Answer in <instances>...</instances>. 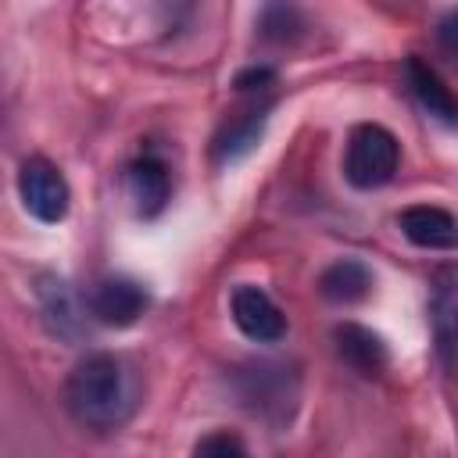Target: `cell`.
I'll use <instances>...</instances> for the list:
<instances>
[{
    "instance_id": "cell-14",
    "label": "cell",
    "mask_w": 458,
    "mask_h": 458,
    "mask_svg": "<svg viewBox=\"0 0 458 458\" xmlns=\"http://www.w3.org/2000/svg\"><path fill=\"white\" fill-rule=\"evenodd\" d=\"M193 458H247V444L229 429H215L193 444Z\"/></svg>"
},
{
    "instance_id": "cell-10",
    "label": "cell",
    "mask_w": 458,
    "mask_h": 458,
    "mask_svg": "<svg viewBox=\"0 0 458 458\" xmlns=\"http://www.w3.org/2000/svg\"><path fill=\"white\" fill-rule=\"evenodd\" d=\"M333 344H336V354L361 376H376L386 369L390 354H386V344L379 333L358 326V322H344L333 329Z\"/></svg>"
},
{
    "instance_id": "cell-3",
    "label": "cell",
    "mask_w": 458,
    "mask_h": 458,
    "mask_svg": "<svg viewBox=\"0 0 458 458\" xmlns=\"http://www.w3.org/2000/svg\"><path fill=\"white\" fill-rule=\"evenodd\" d=\"M18 197H21L25 211L36 222H47V225H57L68 215V204H72L68 179L47 157H25L21 161V168H18Z\"/></svg>"
},
{
    "instance_id": "cell-1",
    "label": "cell",
    "mask_w": 458,
    "mask_h": 458,
    "mask_svg": "<svg viewBox=\"0 0 458 458\" xmlns=\"http://www.w3.org/2000/svg\"><path fill=\"white\" fill-rule=\"evenodd\" d=\"M64 404L79 426L114 429L132 408V379L114 354L82 358L64 379Z\"/></svg>"
},
{
    "instance_id": "cell-11",
    "label": "cell",
    "mask_w": 458,
    "mask_h": 458,
    "mask_svg": "<svg viewBox=\"0 0 458 458\" xmlns=\"http://www.w3.org/2000/svg\"><path fill=\"white\" fill-rule=\"evenodd\" d=\"M372 290V268L358 258H340L318 276V293L333 304H354L369 297Z\"/></svg>"
},
{
    "instance_id": "cell-8",
    "label": "cell",
    "mask_w": 458,
    "mask_h": 458,
    "mask_svg": "<svg viewBox=\"0 0 458 458\" xmlns=\"http://www.w3.org/2000/svg\"><path fill=\"white\" fill-rule=\"evenodd\" d=\"M404 79H408L411 97L419 100V107H422L429 118H437V122H444V125H454V122H458V97H454L451 86L437 75L433 64H426L422 57H408V61H404Z\"/></svg>"
},
{
    "instance_id": "cell-2",
    "label": "cell",
    "mask_w": 458,
    "mask_h": 458,
    "mask_svg": "<svg viewBox=\"0 0 458 458\" xmlns=\"http://www.w3.org/2000/svg\"><path fill=\"white\" fill-rule=\"evenodd\" d=\"M401 143L386 125H354L344 147V179L354 190H379L397 175Z\"/></svg>"
},
{
    "instance_id": "cell-7",
    "label": "cell",
    "mask_w": 458,
    "mask_h": 458,
    "mask_svg": "<svg viewBox=\"0 0 458 458\" xmlns=\"http://www.w3.org/2000/svg\"><path fill=\"white\" fill-rule=\"evenodd\" d=\"M397 225L422 250H458V218L440 204H411L401 211Z\"/></svg>"
},
{
    "instance_id": "cell-6",
    "label": "cell",
    "mask_w": 458,
    "mask_h": 458,
    "mask_svg": "<svg viewBox=\"0 0 458 458\" xmlns=\"http://www.w3.org/2000/svg\"><path fill=\"white\" fill-rule=\"evenodd\" d=\"M147 308V290L132 279L111 276L89 290V315L104 326H132Z\"/></svg>"
},
{
    "instance_id": "cell-4",
    "label": "cell",
    "mask_w": 458,
    "mask_h": 458,
    "mask_svg": "<svg viewBox=\"0 0 458 458\" xmlns=\"http://www.w3.org/2000/svg\"><path fill=\"white\" fill-rule=\"evenodd\" d=\"M429 329L444 369H458V261L433 268L429 276Z\"/></svg>"
},
{
    "instance_id": "cell-13",
    "label": "cell",
    "mask_w": 458,
    "mask_h": 458,
    "mask_svg": "<svg viewBox=\"0 0 458 458\" xmlns=\"http://www.w3.org/2000/svg\"><path fill=\"white\" fill-rule=\"evenodd\" d=\"M261 125H265V107H250V111H243L240 118H233V122L218 132V140H215V154H218V157H236L240 150L254 147L258 136H261Z\"/></svg>"
},
{
    "instance_id": "cell-12",
    "label": "cell",
    "mask_w": 458,
    "mask_h": 458,
    "mask_svg": "<svg viewBox=\"0 0 458 458\" xmlns=\"http://www.w3.org/2000/svg\"><path fill=\"white\" fill-rule=\"evenodd\" d=\"M39 308H43V315H47V322H50V329L57 336H68L72 340L79 333L82 308H79V301H75V293L68 290L64 279H54V276L39 279Z\"/></svg>"
},
{
    "instance_id": "cell-15",
    "label": "cell",
    "mask_w": 458,
    "mask_h": 458,
    "mask_svg": "<svg viewBox=\"0 0 458 458\" xmlns=\"http://www.w3.org/2000/svg\"><path fill=\"white\" fill-rule=\"evenodd\" d=\"M437 39H440V47H444L451 57H458V11H447V14L440 18Z\"/></svg>"
},
{
    "instance_id": "cell-5",
    "label": "cell",
    "mask_w": 458,
    "mask_h": 458,
    "mask_svg": "<svg viewBox=\"0 0 458 458\" xmlns=\"http://www.w3.org/2000/svg\"><path fill=\"white\" fill-rule=\"evenodd\" d=\"M229 311H233L236 329L254 344H279L286 336V329H290L283 308L254 283H240L229 293Z\"/></svg>"
},
{
    "instance_id": "cell-9",
    "label": "cell",
    "mask_w": 458,
    "mask_h": 458,
    "mask_svg": "<svg viewBox=\"0 0 458 458\" xmlns=\"http://www.w3.org/2000/svg\"><path fill=\"white\" fill-rule=\"evenodd\" d=\"M125 186H129V197L136 200V211L143 218H154L172 197L168 165L161 157H154V154H143L125 168Z\"/></svg>"
}]
</instances>
